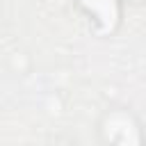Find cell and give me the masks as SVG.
Returning <instances> with one entry per match:
<instances>
[{
	"label": "cell",
	"mask_w": 146,
	"mask_h": 146,
	"mask_svg": "<svg viewBox=\"0 0 146 146\" xmlns=\"http://www.w3.org/2000/svg\"><path fill=\"white\" fill-rule=\"evenodd\" d=\"M89 11H94L98 16V21H105V23H112L116 18V5L114 0H82Z\"/></svg>",
	"instance_id": "cell-2"
},
{
	"label": "cell",
	"mask_w": 146,
	"mask_h": 146,
	"mask_svg": "<svg viewBox=\"0 0 146 146\" xmlns=\"http://www.w3.org/2000/svg\"><path fill=\"white\" fill-rule=\"evenodd\" d=\"M107 144L110 146H139V132L132 125L130 116L125 114H114L107 121Z\"/></svg>",
	"instance_id": "cell-1"
}]
</instances>
